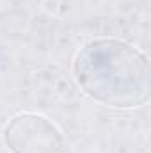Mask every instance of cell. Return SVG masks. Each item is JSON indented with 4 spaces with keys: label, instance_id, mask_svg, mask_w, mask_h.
Returning <instances> with one entry per match:
<instances>
[{
    "label": "cell",
    "instance_id": "cell-1",
    "mask_svg": "<svg viewBox=\"0 0 151 153\" xmlns=\"http://www.w3.org/2000/svg\"><path fill=\"white\" fill-rule=\"evenodd\" d=\"M73 75L84 94L110 109H137L150 100V61L121 39L85 43L75 55Z\"/></svg>",
    "mask_w": 151,
    "mask_h": 153
},
{
    "label": "cell",
    "instance_id": "cell-2",
    "mask_svg": "<svg viewBox=\"0 0 151 153\" xmlns=\"http://www.w3.org/2000/svg\"><path fill=\"white\" fill-rule=\"evenodd\" d=\"M2 141L11 153H64L66 139L48 117L34 112L14 116L2 132Z\"/></svg>",
    "mask_w": 151,
    "mask_h": 153
}]
</instances>
